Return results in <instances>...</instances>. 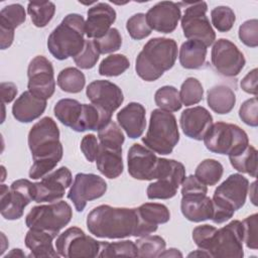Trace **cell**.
<instances>
[{"instance_id":"6da1fadb","label":"cell","mask_w":258,"mask_h":258,"mask_svg":"<svg viewBox=\"0 0 258 258\" xmlns=\"http://www.w3.org/2000/svg\"><path fill=\"white\" fill-rule=\"evenodd\" d=\"M86 224L92 235L107 239L143 237L157 230L141 219L137 208H117L109 205L94 208L89 213Z\"/></svg>"},{"instance_id":"7a4b0ae2","label":"cell","mask_w":258,"mask_h":258,"mask_svg":"<svg viewBox=\"0 0 258 258\" xmlns=\"http://www.w3.org/2000/svg\"><path fill=\"white\" fill-rule=\"evenodd\" d=\"M27 141L33 159L29 177L42 178L51 172L62 158L59 129L52 118L43 117L30 128Z\"/></svg>"},{"instance_id":"3957f363","label":"cell","mask_w":258,"mask_h":258,"mask_svg":"<svg viewBox=\"0 0 258 258\" xmlns=\"http://www.w3.org/2000/svg\"><path fill=\"white\" fill-rule=\"evenodd\" d=\"M177 58V43L172 38L154 37L149 39L136 57L135 71L146 82L158 80L170 70Z\"/></svg>"},{"instance_id":"277c9868","label":"cell","mask_w":258,"mask_h":258,"mask_svg":"<svg viewBox=\"0 0 258 258\" xmlns=\"http://www.w3.org/2000/svg\"><path fill=\"white\" fill-rule=\"evenodd\" d=\"M85 19L78 13L64 16L47 38V48L56 59L78 55L85 45Z\"/></svg>"},{"instance_id":"5b68a950","label":"cell","mask_w":258,"mask_h":258,"mask_svg":"<svg viewBox=\"0 0 258 258\" xmlns=\"http://www.w3.org/2000/svg\"><path fill=\"white\" fill-rule=\"evenodd\" d=\"M249 180L241 173L230 174L214 191L212 221L223 224L246 203Z\"/></svg>"},{"instance_id":"8992f818","label":"cell","mask_w":258,"mask_h":258,"mask_svg":"<svg viewBox=\"0 0 258 258\" xmlns=\"http://www.w3.org/2000/svg\"><path fill=\"white\" fill-rule=\"evenodd\" d=\"M179 141V131L175 116L171 112L154 109L150 114L149 127L142 142L155 153L170 154Z\"/></svg>"},{"instance_id":"52a82bcc","label":"cell","mask_w":258,"mask_h":258,"mask_svg":"<svg viewBox=\"0 0 258 258\" xmlns=\"http://www.w3.org/2000/svg\"><path fill=\"white\" fill-rule=\"evenodd\" d=\"M203 140L211 152L228 156L239 154L249 145L248 135L241 127L225 122L213 123Z\"/></svg>"},{"instance_id":"ba28073f","label":"cell","mask_w":258,"mask_h":258,"mask_svg":"<svg viewBox=\"0 0 258 258\" xmlns=\"http://www.w3.org/2000/svg\"><path fill=\"white\" fill-rule=\"evenodd\" d=\"M73 218L72 207L64 201L33 207L26 215L25 224L29 229H38L58 235Z\"/></svg>"},{"instance_id":"9c48e42d","label":"cell","mask_w":258,"mask_h":258,"mask_svg":"<svg viewBox=\"0 0 258 258\" xmlns=\"http://www.w3.org/2000/svg\"><path fill=\"white\" fill-rule=\"evenodd\" d=\"M206 251L211 257L242 258L244 256L242 222L233 220L226 226L216 229Z\"/></svg>"},{"instance_id":"30bf717a","label":"cell","mask_w":258,"mask_h":258,"mask_svg":"<svg viewBox=\"0 0 258 258\" xmlns=\"http://www.w3.org/2000/svg\"><path fill=\"white\" fill-rule=\"evenodd\" d=\"M34 201V183L28 179L14 180L10 187L1 184L0 212L6 220H18L23 216L24 208Z\"/></svg>"},{"instance_id":"8fae6325","label":"cell","mask_w":258,"mask_h":258,"mask_svg":"<svg viewBox=\"0 0 258 258\" xmlns=\"http://www.w3.org/2000/svg\"><path fill=\"white\" fill-rule=\"evenodd\" d=\"M207 10L205 1L188 4L180 18V24L187 39L199 40L208 47L215 42L216 33L207 16Z\"/></svg>"},{"instance_id":"7c38bea8","label":"cell","mask_w":258,"mask_h":258,"mask_svg":"<svg viewBox=\"0 0 258 258\" xmlns=\"http://www.w3.org/2000/svg\"><path fill=\"white\" fill-rule=\"evenodd\" d=\"M101 244L93 237L86 235L78 227H71L59 234L55 241V250L59 256L73 257H98Z\"/></svg>"},{"instance_id":"4fadbf2b","label":"cell","mask_w":258,"mask_h":258,"mask_svg":"<svg viewBox=\"0 0 258 258\" xmlns=\"http://www.w3.org/2000/svg\"><path fill=\"white\" fill-rule=\"evenodd\" d=\"M184 178L185 168L181 162L163 158L159 176L156 181L149 183L147 186V198L149 200H168L173 198Z\"/></svg>"},{"instance_id":"5bb4252c","label":"cell","mask_w":258,"mask_h":258,"mask_svg":"<svg viewBox=\"0 0 258 258\" xmlns=\"http://www.w3.org/2000/svg\"><path fill=\"white\" fill-rule=\"evenodd\" d=\"M107 191L105 179L94 173H77L68 192V199L73 202L78 212H83L87 203L97 200Z\"/></svg>"},{"instance_id":"9a60e30c","label":"cell","mask_w":258,"mask_h":258,"mask_svg":"<svg viewBox=\"0 0 258 258\" xmlns=\"http://www.w3.org/2000/svg\"><path fill=\"white\" fill-rule=\"evenodd\" d=\"M212 64L224 77H236L243 70L246 59L243 52L231 40H216L211 52Z\"/></svg>"},{"instance_id":"2e32d148","label":"cell","mask_w":258,"mask_h":258,"mask_svg":"<svg viewBox=\"0 0 258 258\" xmlns=\"http://www.w3.org/2000/svg\"><path fill=\"white\" fill-rule=\"evenodd\" d=\"M27 77V88L31 94L43 100L52 97L55 90V80L50 60L43 55L32 58L28 64Z\"/></svg>"},{"instance_id":"e0dca14e","label":"cell","mask_w":258,"mask_h":258,"mask_svg":"<svg viewBox=\"0 0 258 258\" xmlns=\"http://www.w3.org/2000/svg\"><path fill=\"white\" fill-rule=\"evenodd\" d=\"M73 176L71 170L61 166L34 182V202L52 203L59 201L66 194V189L72 185Z\"/></svg>"},{"instance_id":"ac0fdd59","label":"cell","mask_w":258,"mask_h":258,"mask_svg":"<svg viewBox=\"0 0 258 258\" xmlns=\"http://www.w3.org/2000/svg\"><path fill=\"white\" fill-rule=\"evenodd\" d=\"M160 157L138 143H134L128 150L127 164L129 174L138 180L156 179Z\"/></svg>"},{"instance_id":"d6986e66","label":"cell","mask_w":258,"mask_h":258,"mask_svg":"<svg viewBox=\"0 0 258 258\" xmlns=\"http://www.w3.org/2000/svg\"><path fill=\"white\" fill-rule=\"evenodd\" d=\"M86 95L92 104L113 114L123 103L122 90L114 83L107 80H97L90 83Z\"/></svg>"},{"instance_id":"ffe728a7","label":"cell","mask_w":258,"mask_h":258,"mask_svg":"<svg viewBox=\"0 0 258 258\" xmlns=\"http://www.w3.org/2000/svg\"><path fill=\"white\" fill-rule=\"evenodd\" d=\"M145 15L151 29L161 33H170L175 30L181 18V11L179 4L161 1L149 8Z\"/></svg>"},{"instance_id":"44dd1931","label":"cell","mask_w":258,"mask_h":258,"mask_svg":"<svg viewBox=\"0 0 258 258\" xmlns=\"http://www.w3.org/2000/svg\"><path fill=\"white\" fill-rule=\"evenodd\" d=\"M116 20V11L108 3H96L89 8L85 21V33L89 38L104 36Z\"/></svg>"},{"instance_id":"7402d4cb","label":"cell","mask_w":258,"mask_h":258,"mask_svg":"<svg viewBox=\"0 0 258 258\" xmlns=\"http://www.w3.org/2000/svg\"><path fill=\"white\" fill-rule=\"evenodd\" d=\"M179 124L182 132L188 138L203 140L213 124V116L202 106L188 108L182 111Z\"/></svg>"},{"instance_id":"603a6c76","label":"cell","mask_w":258,"mask_h":258,"mask_svg":"<svg viewBox=\"0 0 258 258\" xmlns=\"http://www.w3.org/2000/svg\"><path fill=\"white\" fill-rule=\"evenodd\" d=\"M117 121L129 138H138L146 126L145 108L140 103L131 102L118 112Z\"/></svg>"},{"instance_id":"cb8c5ba5","label":"cell","mask_w":258,"mask_h":258,"mask_svg":"<svg viewBox=\"0 0 258 258\" xmlns=\"http://www.w3.org/2000/svg\"><path fill=\"white\" fill-rule=\"evenodd\" d=\"M180 211L183 217L190 222L200 223L211 220L213 216V202L207 194L182 195Z\"/></svg>"},{"instance_id":"d4e9b609","label":"cell","mask_w":258,"mask_h":258,"mask_svg":"<svg viewBox=\"0 0 258 258\" xmlns=\"http://www.w3.org/2000/svg\"><path fill=\"white\" fill-rule=\"evenodd\" d=\"M46 109V100L40 99L29 91L23 92L12 106L13 117L21 123H29L39 118Z\"/></svg>"},{"instance_id":"484cf974","label":"cell","mask_w":258,"mask_h":258,"mask_svg":"<svg viewBox=\"0 0 258 258\" xmlns=\"http://www.w3.org/2000/svg\"><path fill=\"white\" fill-rule=\"evenodd\" d=\"M56 236L46 231L38 229H29L25 235V246L30 250L29 256L35 258L58 257L59 254L54 250L52 241Z\"/></svg>"},{"instance_id":"4316f807","label":"cell","mask_w":258,"mask_h":258,"mask_svg":"<svg viewBox=\"0 0 258 258\" xmlns=\"http://www.w3.org/2000/svg\"><path fill=\"white\" fill-rule=\"evenodd\" d=\"M97 169L108 178H117L124 169L122 151L114 150L100 145L96 157Z\"/></svg>"},{"instance_id":"83f0119b","label":"cell","mask_w":258,"mask_h":258,"mask_svg":"<svg viewBox=\"0 0 258 258\" xmlns=\"http://www.w3.org/2000/svg\"><path fill=\"white\" fill-rule=\"evenodd\" d=\"M83 104L75 99H61L53 107V113L56 119L74 131L80 132V122L82 117Z\"/></svg>"},{"instance_id":"f1b7e54d","label":"cell","mask_w":258,"mask_h":258,"mask_svg":"<svg viewBox=\"0 0 258 258\" xmlns=\"http://www.w3.org/2000/svg\"><path fill=\"white\" fill-rule=\"evenodd\" d=\"M207 103L212 111L224 115L230 113L236 104L234 91L226 85H217L208 91Z\"/></svg>"},{"instance_id":"f546056e","label":"cell","mask_w":258,"mask_h":258,"mask_svg":"<svg viewBox=\"0 0 258 258\" xmlns=\"http://www.w3.org/2000/svg\"><path fill=\"white\" fill-rule=\"evenodd\" d=\"M179 62L187 70H199L204 67L207 57V46L199 41L188 39L179 48Z\"/></svg>"},{"instance_id":"4dcf8cb0","label":"cell","mask_w":258,"mask_h":258,"mask_svg":"<svg viewBox=\"0 0 258 258\" xmlns=\"http://www.w3.org/2000/svg\"><path fill=\"white\" fill-rule=\"evenodd\" d=\"M112 120V114L94 104H83L80 132L87 130L99 131Z\"/></svg>"},{"instance_id":"1f68e13d","label":"cell","mask_w":258,"mask_h":258,"mask_svg":"<svg viewBox=\"0 0 258 258\" xmlns=\"http://www.w3.org/2000/svg\"><path fill=\"white\" fill-rule=\"evenodd\" d=\"M56 84L61 91L77 94L84 89L86 85V78L79 69L70 67L59 72L56 79Z\"/></svg>"},{"instance_id":"d6a6232c","label":"cell","mask_w":258,"mask_h":258,"mask_svg":"<svg viewBox=\"0 0 258 258\" xmlns=\"http://www.w3.org/2000/svg\"><path fill=\"white\" fill-rule=\"evenodd\" d=\"M139 216L148 225L158 227L170 220V212L165 205L157 203H145L137 208Z\"/></svg>"},{"instance_id":"836d02e7","label":"cell","mask_w":258,"mask_h":258,"mask_svg":"<svg viewBox=\"0 0 258 258\" xmlns=\"http://www.w3.org/2000/svg\"><path fill=\"white\" fill-rule=\"evenodd\" d=\"M231 165L239 172L247 173L252 177L257 175V150L254 146L248 145L237 155L229 156Z\"/></svg>"},{"instance_id":"e575fe53","label":"cell","mask_w":258,"mask_h":258,"mask_svg":"<svg viewBox=\"0 0 258 258\" xmlns=\"http://www.w3.org/2000/svg\"><path fill=\"white\" fill-rule=\"evenodd\" d=\"M224 172L221 162L216 159L208 158L203 160L196 168L195 176L206 185H215L220 181Z\"/></svg>"},{"instance_id":"d590c367","label":"cell","mask_w":258,"mask_h":258,"mask_svg":"<svg viewBox=\"0 0 258 258\" xmlns=\"http://www.w3.org/2000/svg\"><path fill=\"white\" fill-rule=\"evenodd\" d=\"M98 138L100 145L110 149L122 151V145L125 141V137L121 128L116 122L111 120L105 126H103L98 131Z\"/></svg>"},{"instance_id":"8d00e7d4","label":"cell","mask_w":258,"mask_h":258,"mask_svg":"<svg viewBox=\"0 0 258 258\" xmlns=\"http://www.w3.org/2000/svg\"><path fill=\"white\" fill-rule=\"evenodd\" d=\"M27 12L32 23L40 28L46 26L52 19L55 13V5L50 1L29 2L27 5Z\"/></svg>"},{"instance_id":"74e56055","label":"cell","mask_w":258,"mask_h":258,"mask_svg":"<svg viewBox=\"0 0 258 258\" xmlns=\"http://www.w3.org/2000/svg\"><path fill=\"white\" fill-rule=\"evenodd\" d=\"M154 102L159 109L167 112H177L182 106L179 92L173 86H163L159 88L155 92Z\"/></svg>"},{"instance_id":"f35d334b","label":"cell","mask_w":258,"mask_h":258,"mask_svg":"<svg viewBox=\"0 0 258 258\" xmlns=\"http://www.w3.org/2000/svg\"><path fill=\"white\" fill-rule=\"evenodd\" d=\"M135 244L137 247L138 257L145 258L159 257L166 247L165 240L162 237L156 235H146L139 237Z\"/></svg>"},{"instance_id":"ab89813d","label":"cell","mask_w":258,"mask_h":258,"mask_svg":"<svg viewBox=\"0 0 258 258\" xmlns=\"http://www.w3.org/2000/svg\"><path fill=\"white\" fill-rule=\"evenodd\" d=\"M101 248L98 257H113V256H130L138 257L137 247L135 242L131 240H123L117 242L100 241Z\"/></svg>"},{"instance_id":"60d3db41","label":"cell","mask_w":258,"mask_h":258,"mask_svg":"<svg viewBox=\"0 0 258 258\" xmlns=\"http://www.w3.org/2000/svg\"><path fill=\"white\" fill-rule=\"evenodd\" d=\"M129 67V59L124 54H110L101 61L99 74L105 77H117L127 71Z\"/></svg>"},{"instance_id":"b9f144b4","label":"cell","mask_w":258,"mask_h":258,"mask_svg":"<svg viewBox=\"0 0 258 258\" xmlns=\"http://www.w3.org/2000/svg\"><path fill=\"white\" fill-rule=\"evenodd\" d=\"M179 98L184 106L199 104L204 98V89L201 82L196 78H187L180 86Z\"/></svg>"},{"instance_id":"7bdbcfd3","label":"cell","mask_w":258,"mask_h":258,"mask_svg":"<svg viewBox=\"0 0 258 258\" xmlns=\"http://www.w3.org/2000/svg\"><path fill=\"white\" fill-rule=\"evenodd\" d=\"M26 19L24 7L21 4L14 3L3 7L0 11V27L14 30Z\"/></svg>"},{"instance_id":"ee69618b","label":"cell","mask_w":258,"mask_h":258,"mask_svg":"<svg viewBox=\"0 0 258 258\" xmlns=\"http://www.w3.org/2000/svg\"><path fill=\"white\" fill-rule=\"evenodd\" d=\"M211 19L214 27L220 32H227L232 29L235 21V12L229 6H217L211 11Z\"/></svg>"},{"instance_id":"f6af8a7d","label":"cell","mask_w":258,"mask_h":258,"mask_svg":"<svg viewBox=\"0 0 258 258\" xmlns=\"http://www.w3.org/2000/svg\"><path fill=\"white\" fill-rule=\"evenodd\" d=\"M126 29L131 38L141 40L151 34L152 29L147 23L145 13H136L132 15L126 23Z\"/></svg>"},{"instance_id":"bcb514c9","label":"cell","mask_w":258,"mask_h":258,"mask_svg":"<svg viewBox=\"0 0 258 258\" xmlns=\"http://www.w3.org/2000/svg\"><path fill=\"white\" fill-rule=\"evenodd\" d=\"M94 44L100 54L117 51L122 45V36L117 28H110L109 31L100 38H95Z\"/></svg>"},{"instance_id":"7dc6e473","label":"cell","mask_w":258,"mask_h":258,"mask_svg":"<svg viewBox=\"0 0 258 258\" xmlns=\"http://www.w3.org/2000/svg\"><path fill=\"white\" fill-rule=\"evenodd\" d=\"M99 57L100 52L95 46L94 41L87 39L82 51L74 57V61L79 68L83 70H89L96 66Z\"/></svg>"},{"instance_id":"c3c4849f","label":"cell","mask_w":258,"mask_h":258,"mask_svg":"<svg viewBox=\"0 0 258 258\" xmlns=\"http://www.w3.org/2000/svg\"><path fill=\"white\" fill-rule=\"evenodd\" d=\"M243 242L249 249L256 250L258 248V238H257V226H258V216L253 214L247 217L243 222Z\"/></svg>"},{"instance_id":"681fc988","label":"cell","mask_w":258,"mask_h":258,"mask_svg":"<svg viewBox=\"0 0 258 258\" xmlns=\"http://www.w3.org/2000/svg\"><path fill=\"white\" fill-rule=\"evenodd\" d=\"M240 40L249 47H256L258 45V21L257 19H250L243 22L239 27Z\"/></svg>"},{"instance_id":"f907efd6","label":"cell","mask_w":258,"mask_h":258,"mask_svg":"<svg viewBox=\"0 0 258 258\" xmlns=\"http://www.w3.org/2000/svg\"><path fill=\"white\" fill-rule=\"evenodd\" d=\"M240 119L251 127H257L258 125V102L257 98L253 97L246 100L239 109Z\"/></svg>"},{"instance_id":"816d5d0a","label":"cell","mask_w":258,"mask_h":258,"mask_svg":"<svg viewBox=\"0 0 258 258\" xmlns=\"http://www.w3.org/2000/svg\"><path fill=\"white\" fill-rule=\"evenodd\" d=\"M217 228L208 224L196 227L192 230V240L195 244L202 250L206 251L209 241Z\"/></svg>"},{"instance_id":"f5cc1de1","label":"cell","mask_w":258,"mask_h":258,"mask_svg":"<svg viewBox=\"0 0 258 258\" xmlns=\"http://www.w3.org/2000/svg\"><path fill=\"white\" fill-rule=\"evenodd\" d=\"M99 147H100V143L98 142V139L94 134L85 135L80 145V148L83 154L85 155L87 160L90 162H93L96 160Z\"/></svg>"},{"instance_id":"db71d44e","label":"cell","mask_w":258,"mask_h":258,"mask_svg":"<svg viewBox=\"0 0 258 258\" xmlns=\"http://www.w3.org/2000/svg\"><path fill=\"white\" fill-rule=\"evenodd\" d=\"M208 187L202 183L195 175L186 176L181 183V196L188 194H207Z\"/></svg>"},{"instance_id":"11a10c76","label":"cell","mask_w":258,"mask_h":258,"mask_svg":"<svg viewBox=\"0 0 258 258\" xmlns=\"http://www.w3.org/2000/svg\"><path fill=\"white\" fill-rule=\"evenodd\" d=\"M240 87L248 94L257 95V69H253L242 79Z\"/></svg>"},{"instance_id":"9f6ffc18","label":"cell","mask_w":258,"mask_h":258,"mask_svg":"<svg viewBox=\"0 0 258 258\" xmlns=\"http://www.w3.org/2000/svg\"><path fill=\"white\" fill-rule=\"evenodd\" d=\"M0 91H1L2 104L11 103L17 95V87L14 83H11V82L1 83Z\"/></svg>"},{"instance_id":"6f0895ef","label":"cell","mask_w":258,"mask_h":258,"mask_svg":"<svg viewBox=\"0 0 258 258\" xmlns=\"http://www.w3.org/2000/svg\"><path fill=\"white\" fill-rule=\"evenodd\" d=\"M14 39V30L0 27V47L1 49L8 48Z\"/></svg>"},{"instance_id":"680465c9","label":"cell","mask_w":258,"mask_h":258,"mask_svg":"<svg viewBox=\"0 0 258 258\" xmlns=\"http://www.w3.org/2000/svg\"><path fill=\"white\" fill-rule=\"evenodd\" d=\"M159 257H182V253L176 248H169L165 249Z\"/></svg>"},{"instance_id":"91938a15","label":"cell","mask_w":258,"mask_h":258,"mask_svg":"<svg viewBox=\"0 0 258 258\" xmlns=\"http://www.w3.org/2000/svg\"><path fill=\"white\" fill-rule=\"evenodd\" d=\"M201 256H204V257H211V255L205 251V250H202V249H198L191 253L188 254V257H201Z\"/></svg>"},{"instance_id":"94428289","label":"cell","mask_w":258,"mask_h":258,"mask_svg":"<svg viewBox=\"0 0 258 258\" xmlns=\"http://www.w3.org/2000/svg\"><path fill=\"white\" fill-rule=\"evenodd\" d=\"M25 257V254L22 252L21 249H13L10 253H8L5 257Z\"/></svg>"},{"instance_id":"6125c7cd","label":"cell","mask_w":258,"mask_h":258,"mask_svg":"<svg viewBox=\"0 0 258 258\" xmlns=\"http://www.w3.org/2000/svg\"><path fill=\"white\" fill-rule=\"evenodd\" d=\"M251 186H252V188H253V190L250 189L251 202L253 203L254 206H256V205H257V203H256V181H253V182L251 183Z\"/></svg>"},{"instance_id":"be15d7a7","label":"cell","mask_w":258,"mask_h":258,"mask_svg":"<svg viewBox=\"0 0 258 258\" xmlns=\"http://www.w3.org/2000/svg\"><path fill=\"white\" fill-rule=\"evenodd\" d=\"M1 238H2V249H1V255H3L4 251H5V247H4V244L6 242V237L4 235V233H1Z\"/></svg>"}]
</instances>
